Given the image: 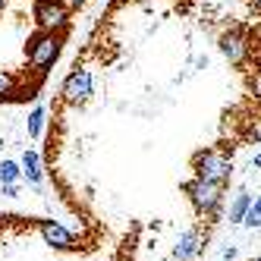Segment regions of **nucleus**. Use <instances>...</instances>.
<instances>
[{
    "mask_svg": "<svg viewBox=\"0 0 261 261\" xmlns=\"http://www.w3.org/2000/svg\"><path fill=\"white\" fill-rule=\"evenodd\" d=\"M249 204H252V195L242 189V192H236V198H233V204H230V223H242V217H246V211H249Z\"/></svg>",
    "mask_w": 261,
    "mask_h": 261,
    "instance_id": "10",
    "label": "nucleus"
},
{
    "mask_svg": "<svg viewBox=\"0 0 261 261\" xmlns=\"http://www.w3.org/2000/svg\"><path fill=\"white\" fill-rule=\"evenodd\" d=\"M0 186H4V195H7V198H16V195H19V182H0Z\"/></svg>",
    "mask_w": 261,
    "mask_h": 261,
    "instance_id": "15",
    "label": "nucleus"
},
{
    "mask_svg": "<svg viewBox=\"0 0 261 261\" xmlns=\"http://www.w3.org/2000/svg\"><path fill=\"white\" fill-rule=\"evenodd\" d=\"M0 145H4V139H0Z\"/></svg>",
    "mask_w": 261,
    "mask_h": 261,
    "instance_id": "24",
    "label": "nucleus"
},
{
    "mask_svg": "<svg viewBox=\"0 0 261 261\" xmlns=\"http://www.w3.org/2000/svg\"><path fill=\"white\" fill-rule=\"evenodd\" d=\"M252 208H255V211H261V195H258V198L252 201Z\"/></svg>",
    "mask_w": 261,
    "mask_h": 261,
    "instance_id": "19",
    "label": "nucleus"
},
{
    "mask_svg": "<svg viewBox=\"0 0 261 261\" xmlns=\"http://www.w3.org/2000/svg\"><path fill=\"white\" fill-rule=\"evenodd\" d=\"M91 95H95V79H91L88 69H72L66 82H63V98L66 104H85Z\"/></svg>",
    "mask_w": 261,
    "mask_h": 261,
    "instance_id": "5",
    "label": "nucleus"
},
{
    "mask_svg": "<svg viewBox=\"0 0 261 261\" xmlns=\"http://www.w3.org/2000/svg\"><path fill=\"white\" fill-rule=\"evenodd\" d=\"M16 95V79L10 76L7 69H0V101L4 98H13Z\"/></svg>",
    "mask_w": 261,
    "mask_h": 261,
    "instance_id": "13",
    "label": "nucleus"
},
{
    "mask_svg": "<svg viewBox=\"0 0 261 261\" xmlns=\"http://www.w3.org/2000/svg\"><path fill=\"white\" fill-rule=\"evenodd\" d=\"M7 10V0H0V13H4Z\"/></svg>",
    "mask_w": 261,
    "mask_h": 261,
    "instance_id": "22",
    "label": "nucleus"
},
{
    "mask_svg": "<svg viewBox=\"0 0 261 261\" xmlns=\"http://www.w3.org/2000/svg\"><path fill=\"white\" fill-rule=\"evenodd\" d=\"M19 176H22L19 161H0V182H16Z\"/></svg>",
    "mask_w": 261,
    "mask_h": 261,
    "instance_id": "12",
    "label": "nucleus"
},
{
    "mask_svg": "<svg viewBox=\"0 0 261 261\" xmlns=\"http://www.w3.org/2000/svg\"><path fill=\"white\" fill-rule=\"evenodd\" d=\"M182 192L192 198V204L198 211L204 214H217L220 208V201H223V182H211V179H189V182H182Z\"/></svg>",
    "mask_w": 261,
    "mask_h": 261,
    "instance_id": "4",
    "label": "nucleus"
},
{
    "mask_svg": "<svg viewBox=\"0 0 261 261\" xmlns=\"http://www.w3.org/2000/svg\"><path fill=\"white\" fill-rule=\"evenodd\" d=\"M201 246H198V233L195 230H186L176 242V261H189L192 255H198Z\"/></svg>",
    "mask_w": 261,
    "mask_h": 261,
    "instance_id": "9",
    "label": "nucleus"
},
{
    "mask_svg": "<svg viewBox=\"0 0 261 261\" xmlns=\"http://www.w3.org/2000/svg\"><path fill=\"white\" fill-rule=\"evenodd\" d=\"M69 7L63 0H35L32 4V19L41 32H66L69 29Z\"/></svg>",
    "mask_w": 261,
    "mask_h": 261,
    "instance_id": "2",
    "label": "nucleus"
},
{
    "mask_svg": "<svg viewBox=\"0 0 261 261\" xmlns=\"http://www.w3.org/2000/svg\"><path fill=\"white\" fill-rule=\"evenodd\" d=\"M242 223H246L249 230H258L261 227V211H255L252 204H249V211H246V217H242Z\"/></svg>",
    "mask_w": 261,
    "mask_h": 261,
    "instance_id": "14",
    "label": "nucleus"
},
{
    "mask_svg": "<svg viewBox=\"0 0 261 261\" xmlns=\"http://www.w3.org/2000/svg\"><path fill=\"white\" fill-rule=\"evenodd\" d=\"M60 50H63V35L60 32H35L29 44H25V54H29V66L35 72H47L54 69V63L60 60Z\"/></svg>",
    "mask_w": 261,
    "mask_h": 261,
    "instance_id": "1",
    "label": "nucleus"
},
{
    "mask_svg": "<svg viewBox=\"0 0 261 261\" xmlns=\"http://www.w3.org/2000/svg\"><path fill=\"white\" fill-rule=\"evenodd\" d=\"M217 47H220V54H223V57H227L233 66L246 63V57H249V38H246V32H239V29L223 32L220 41H217Z\"/></svg>",
    "mask_w": 261,
    "mask_h": 261,
    "instance_id": "6",
    "label": "nucleus"
},
{
    "mask_svg": "<svg viewBox=\"0 0 261 261\" xmlns=\"http://www.w3.org/2000/svg\"><path fill=\"white\" fill-rule=\"evenodd\" d=\"M63 4H66L69 10H79V7H85V4H88V0H63Z\"/></svg>",
    "mask_w": 261,
    "mask_h": 261,
    "instance_id": "16",
    "label": "nucleus"
},
{
    "mask_svg": "<svg viewBox=\"0 0 261 261\" xmlns=\"http://www.w3.org/2000/svg\"><path fill=\"white\" fill-rule=\"evenodd\" d=\"M252 164H255V167H261V154H255V161H252Z\"/></svg>",
    "mask_w": 261,
    "mask_h": 261,
    "instance_id": "21",
    "label": "nucleus"
},
{
    "mask_svg": "<svg viewBox=\"0 0 261 261\" xmlns=\"http://www.w3.org/2000/svg\"><path fill=\"white\" fill-rule=\"evenodd\" d=\"M230 258H236V246H230V249H223V261H230Z\"/></svg>",
    "mask_w": 261,
    "mask_h": 261,
    "instance_id": "17",
    "label": "nucleus"
},
{
    "mask_svg": "<svg viewBox=\"0 0 261 261\" xmlns=\"http://www.w3.org/2000/svg\"><path fill=\"white\" fill-rule=\"evenodd\" d=\"M252 139H255V142H261V123H255V126H252Z\"/></svg>",
    "mask_w": 261,
    "mask_h": 261,
    "instance_id": "18",
    "label": "nucleus"
},
{
    "mask_svg": "<svg viewBox=\"0 0 261 261\" xmlns=\"http://www.w3.org/2000/svg\"><path fill=\"white\" fill-rule=\"evenodd\" d=\"M192 167H195V176L198 179H211V182H227L233 176V161L223 154V151H198L192 158Z\"/></svg>",
    "mask_w": 261,
    "mask_h": 261,
    "instance_id": "3",
    "label": "nucleus"
},
{
    "mask_svg": "<svg viewBox=\"0 0 261 261\" xmlns=\"http://www.w3.org/2000/svg\"><path fill=\"white\" fill-rule=\"evenodd\" d=\"M252 7H255V10H258V13H261V0H252Z\"/></svg>",
    "mask_w": 261,
    "mask_h": 261,
    "instance_id": "20",
    "label": "nucleus"
},
{
    "mask_svg": "<svg viewBox=\"0 0 261 261\" xmlns=\"http://www.w3.org/2000/svg\"><path fill=\"white\" fill-rule=\"evenodd\" d=\"M22 176L32 182V186H41L44 179V170H41V154L35 151V148H25V154H22Z\"/></svg>",
    "mask_w": 261,
    "mask_h": 261,
    "instance_id": "8",
    "label": "nucleus"
},
{
    "mask_svg": "<svg viewBox=\"0 0 261 261\" xmlns=\"http://www.w3.org/2000/svg\"><path fill=\"white\" fill-rule=\"evenodd\" d=\"M41 236H44L47 246H54V249H69L72 246V233L66 227H60L57 220H41Z\"/></svg>",
    "mask_w": 261,
    "mask_h": 261,
    "instance_id": "7",
    "label": "nucleus"
},
{
    "mask_svg": "<svg viewBox=\"0 0 261 261\" xmlns=\"http://www.w3.org/2000/svg\"><path fill=\"white\" fill-rule=\"evenodd\" d=\"M25 126H29V139H41V133H44V107H35L29 114V120H25Z\"/></svg>",
    "mask_w": 261,
    "mask_h": 261,
    "instance_id": "11",
    "label": "nucleus"
},
{
    "mask_svg": "<svg viewBox=\"0 0 261 261\" xmlns=\"http://www.w3.org/2000/svg\"><path fill=\"white\" fill-rule=\"evenodd\" d=\"M252 261H261V255H258V258H252Z\"/></svg>",
    "mask_w": 261,
    "mask_h": 261,
    "instance_id": "23",
    "label": "nucleus"
}]
</instances>
